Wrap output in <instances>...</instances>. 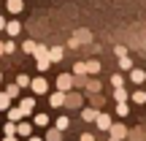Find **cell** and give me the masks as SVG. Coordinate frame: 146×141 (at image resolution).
<instances>
[{
    "label": "cell",
    "mask_w": 146,
    "mask_h": 141,
    "mask_svg": "<svg viewBox=\"0 0 146 141\" xmlns=\"http://www.w3.org/2000/svg\"><path fill=\"white\" fill-rule=\"evenodd\" d=\"M92 41V33L89 30H76V35L68 41V46H81V43H89Z\"/></svg>",
    "instance_id": "1"
},
{
    "label": "cell",
    "mask_w": 146,
    "mask_h": 141,
    "mask_svg": "<svg viewBox=\"0 0 146 141\" xmlns=\"http://www.w3.org/2000/svg\"><path fill=\"white\" fill-rule=\"evenodd\" d=\"M70 87H73V76H70V73H60L57 90H60V92H70Z\"/></svg>",
    "instance_id": "2"
},
{
    "label": "cell",
    "mask_w": 146,
    "mask_h": 141,
    "mask_svg": "<svg viewBox=\"0 0 146 141\" xmlns=\"http://www.w3.org/2000/svg\"><path fill=\"white\" fill-rule=\"evenodd\" d=\"M30 87H33V92H35V95H43V92H49V82H46L43 76L33 79V84H30Z\"/></svg>",
    "instance_id": "3"
},
{
    "label": "cell",
    "mask_w": 146,
    "mask_h": 141,
    "mask_svg": "<svg viewBox=\"0 0 146 141\" xmlns=\"http://www.w3.org/2000/svg\"><path fill=\"white\" fill-rule=\"evenodd\" d=\"M19 109H22V114H25V117H30L33 111H35V98H22L19 100Z\"/></svg>",
    "instance_id": "4"
},
{
    "label": "cell",
    "mask_w": 146,
    "mask_h": 141,
    "mask_svg": "<svg viewBox=\"0 0 146 141\" xmlns=\"http://www.w3.org/2000/svg\"><path fill=\"white\" fill-rule=\"evenodd\" d=\"M65 100H68V95H65V92H60V90H57V92H52V95H49V103H52L54 109L65 106Z\"/></svg>",
    "instance_id": "5"
},
{
    "label": "cell",
    "mask_w": 146,
    "mask_h": 141,
    "mask_svg": "<svg viewBox=\"0 0 146 141\" xmlns=\"http://www.w3.org/2000/svg\"><path fill=\"white\" fill-rule=\"evenodd\" d=\"M16 136L33 138V125H30V122H19V125H16Z\"/></svg>",
    "instance_id": "6"
},
{
    "label": "cell",
    "mask_w": 146,
    "mask_h": 141,
    "mask_svg": "<svg viewBox=\"0 0 146 141\" xmlns=\"http://www.w3.org/2000/svg\"><path fill=\"white\" fill-rule=\"evenodd\" d=\"M62 57H65V49L62 46H52V49H49V63H60Z\"/></svg>",
    "instance_id": "7"
},
{
    "label": "cell",
    "mask_w": 146,
    "mask_h": 141,
    "mask_svg": "<svg viewBox=\"0 0 146 141\" xmlns=\"http://www.w3.org/2000/svg\"><path fill=\"white\" fill-rule=\"evenodd\" d=\"M127 76H130V82H133V84H143V82H146V73H143L141 68H133Z\"/></svg>",
    "instance_id": "8"
},
{
    "label": "cell",
    "mask_w": 146,
    "mask_h": 141,
    "mask_svg": "<svg viewBox=\"0 0 146 141\" xmlns=\"http://www.w3.org/2000/svg\"><path fill=\"white\" fill-rule=\"evenodd\" d=\"M98 109H81V120L84 122H98Z\"/></svg>",
    "instance_id": "9"
},
{
    "label": "cell",
    "mask_w": 146,
    "mask_h": 141,
    "mask_svg": "<svg viewBox=\"0 0 146 141\" xmlns=\"http://www.w3.org/2000/svg\"><path fill=\"white\" fill-rule=\"evenodd\" d=\"M125 128H122V125H111V141H122V138H125Z\"/></svg>",
    "instance_id": "10"
},
{
    "label": "cell",
    "mask_w": 146,
    "mask_h": 141,
    "mask_svg": "<svg viewBox=\"0 0 146 141\" xmlns=\"http://www.w3.org/2000/svg\"><path fill=\"white\" fill-rule=\"evenodd\" d=\"M5 33H8L11 38H16L22 33V25H19V22H8V25H5Z\"/></svg>",
    "instance_id": "11"
},
{
    "label": "cell",
    "mask_w": 146,
    "mask_h": 141,
    "mask_svg": "<svg viewBox=\"0 0 146 141\" xmlns=\"http://www.w3.org/2000/svg\"><path fill=\"white\" fill-rule=\"evenodd\" d=\"M98 128L100 130H111V117L108 114H98Z\"/></svg>",
    "instance_id": "12"
},
{
    "label": "cell",
    "mask_w": 146,
    "mask_h": 141,
    "mask_svg": "<svg viewBox=\"0 0 146 141\" xmlns=\"http://www.w3.org/2000/svg\"><path fill=\"white\" fill-rule=\"evenodd\" d=\"M5 8H8L11 14H19V11L25 8V3H22V0H8V3H5Z\"/></svg>",
    "instance_id": "13"
},
{
    "label": "cell",
    "mask_w": 146,
    "mask_h": 141,
    "mask_svg": "<svg viewBox=\"0 0 146 141\" xmlns=\"http://www.w3.org/2000/svg\"><path fill=\"white\" fill-rule=\"evenodd\" d=\"M22 117H25V114H22V109H19V106H16V109H8V122H14V125H16Z\"/></svg>",
    "instance_id": "14"
},
{
    "label": "cell",
    "mask_w": 146,
    "mask_h": 141,
    "mask_svg": "<svg viewBox=\"0 0 146 141\" xmlns=\"http://www.w3.org/2000/svg\"><path fill=\"white\" fill-rule=\"evenodd\" d=\"M68 128H70V120H68V117H60V120H57V125H54V130H60V133H62V130H68Z\"/></svg>",
    "instance_id": "15"
},
{
    "label": "cell",
    "mask_w": 146,
    "mask_h": 141,
    "mask_svg": "<svg viewBox=\"0 0 146 141\" xmlns=\"http://www.w3.org/2000/svg\"><path fill=\"white\" fill-rule=\"evenodd\" d=\"M8 109H11V98L5 95V90H3V92H0V111H8Z\"/></svg>",
    "instance_id": "16"
},
{
    "label": "cell",
    "mask_w": 146,
    "mask_h": 141,
    "mask_svg": "<svg viewBox=\"0 0 146 141\" xmlns=\"http://www.w3.org/2000/svg\"><path fill=\"white\" fill-rule=\"evenodd\" d=\"M35 60H49V49L38 43V46H35Z\"/></svg>",
    "instance_id": "17"
},
{
    "label": "cell",
    "mask_w": 146,
    "mask_h": 141,
    "mask_svg": "<svg viewBox=\"0 0 146 141\" xmlns=\"http://www.w3.org/2000/svg\"><path fill=\"white\" fill-rule=\"evenodd\" d=\"M133 103L146 106V92H143V90H135V92H133Z\"/></svg>",
    "instance_id": "18"
},
{
    "label": "cell",
    "mask_w": 146,
    "mask_h": 141,
    "mask_svg": "<svg viewBox=\"0 0 146 141\" xmlns=\"http://www.w3.org/2000/svg\"><path fill=\"white\" fill-rule=\"evenodd\" d=\"M68 106H81V95L78 92H68V100H65Z\"/></svg>",
    "instance_id": "19"
},
{
    "label": "cell",
    "mask_w": 146,
    "mask_h": 141,
    "mask_svg": "<svg viewBox=\"0 0 146 141\" xmlns=\"http://www.w3.org/2000/svg\"><path fill=\"white\" fill-rule=\"evenodd\" d=\"M33 122H35L38 128H46V125H49V117H46V114H35V117H33Z\"/></svg>",
    "instance_id": "20"
},
{
    "label": "cell",
    "mask_w": 146,
    "mask_h": 141,
    "mask_svg": "<svg viewBox=\"0 0 146 141\" xmlns=\"http://www.w3.org/2000/svg\"><path fill=\"white\" fill-rule=\"evenodd\" d=\"M30 84H33L30 76H25V73H22V76H16V87H30Z\"/></svg>",
    "instance_id": "21"
},
{
    "label": "cell",
    "mask_w": 146,
    "mask_h": 141,
    "mask_svg": "<svg viewBox=\"0 0 146 141\" xmlns=\"http://www.w3.org/2000/svg\"><path fill=\"white\" fill-rule=\"evenodd\" d=\"M35 46H38L35 41H25V43H22V49H25V54H35Z\"/></svg>",
    "instance_id": "22"
},
{
    "label": "cell",
    "mask_w": 146,
    "mask_h": 141,
    "mask_svg": "<svg viewBox=\"0 0 146 141\" xmlns=\"http://www.w3.org/2000/svg\"><path fill=\"white\" fill-rule=\"evenodd\" d=\"M119 68H122V71H133V60H130V57H122V60H119Z\"/></svg>",
    "instance_id": "23"
},
{
    "label": "cell",
    "mask_w": 146,
    "mask_h": 141,
    "mask_svg": "<svg viewBox=\"0 0 146 141\" xmlns=\"http://www.w3.org/2000/svg\"><path fill=\"white\" fill-rule=\"evenodd\" d=\"M73 73H76V76H84V73H87V63H76L73 65Z\"/></svg>",
    "instance_id": "24"
},
{
    "label": "cell",
    "mask_w": 146,
    "mask_h": 141,
    "mask_svg": "<svg viewBox=\"0 0 146 141\" xmlns=\"http://www.w3.org/2000/svg\"><path fill=\"white\" fill-rule=\"evenodd\" d=\"M100 71V63H98V60H89V63H87V73H98Z\"/></svg>",
    "instance_id": "25"
},
{
    "label": "cell",
    "mask_w": 146,
    "mask_h": 141,
    "mask_svg": "<svg viewBox=\"0 0 146 141\" xmlns=\"http://www.w3.org/2000/svg\"><path fill=\"white\" fill-rule=\"evenodd\" d=\"M5 95H8V98H16V95H19V87H16V84H8V87H5Z\"/></svg>",
    "instance_id": "26"
},
{
    "label": "cell",
    "mask_w": 146,
    "mask_h": 141,
    "mask_svg": "<svg viewBox=\"0 0 146 141\" xmlns=\"http://www.w3.org/2000/svg\"><path fill=\"white\" fill-rule=\"evenodd\" d=\"M114 98L119 100V103H125V100H127V92H125V90L119 87V90H114Z\"/></svg>",
    "instance_id": "27"
},
{
    "label": "cell",
    "mask_w": 146,
    "mask_h": 141,
    "mask_svg": "<svg viewBox=\"0 0 146 141\" xmlns=\"http://www.w3.org/2000/svg\"><path fill=\"white\" fill-rule=\"evenodd\" d=\"M11 136H16V125H14V122L5 125V138H11Z\"/></svg>",
    "instance_id": "28"
},
{
    "label": "cell",
    "mask_w": 146,
    "mask_h": 141,
    "mask_svg": "<svg viewBox=\"0 0 146 141\" xmlns=\"http://www.w3.org/2000/svg\"><path fill=\"white\" fill-rule=\"evenodd\" d=\"M114 54L122 60V57H127V49H125V46H114Z\"/></svg>",
    "instance_id": "29"
},
{
    "label": "cell",
    "mask_w": 146,
    "mask_h": 141,
    "mask_svg": "<svg viewBox=\"0 0 146 141\" xmlns=\"http://www.w3.org/2000/svg\"><path fill=\"white\" fill-rule=\"evenodd\" d=\"M87 90H92V92H98V90H100V82H98V79H92V82H87Z\"/></svg>",
    "instance_id": "30"
},
{
    "label": "cell",
    "mask_w": 146,
    "mask_h": 141,
    "mask_svg": "<svg viewBox=\"0 0 146 141\" xmlns=\"http://www.w3.org/2000/svg\"><path fill=\"white\" fill-rule=\"evenodd\" d=\"M46 141H60V130H49L46 133Z\"/></svg>",
    "instance_id": "31"
},
{
    "label": "cell",
    "mask_w": 146,
    "mask_h": 141,
    "mask_svg": "<svg viewBox=\"0 0 146 141\" xmlns=\"http://www.w3.org/2000/svg\"><path fill=\"white\" fill-rule=\"evenodd\" d=\"M49 65H52V63H49V60H38V71H41V73H43V71H46V68H49Z\"/></svg>",
    "instance_id": "32"
},
{
    "label": "cell",
    "mask_w": 146,
    "mask_h": 141,
    "mask_svg": "<svg viewBox=\"0 0 146 141\" xmlns=\"http://www.w3.org/2000/svg\"><path fill=\"white\" fill-rule=\"evenodd\" d=\"M116 114L125 117V114H127V103H119V106H116Z\"/></svg>",
    "instance_id": "33"
},
{
    "label": "cell",
    "mask_w": 146,
    "mask_h": 141,
    "mask_svg": "<svg viewBox=\"0 0 146 141\" xmlns=\"http://www.w3.org/2000/svg\"><path fill=\"white\" fill-rule=\"evenodd\" d=\"M111 84H114V87L119 90V87H122V76H111Z\"/></svg>",
    "instance_id": "34"
},
{
    "label": "cell",
    "mask_w": 146,
    "mask_h": 141,
    "mask_svg": "<svg viewBox=\"0 0 146 141\" xmlns=\"http://www.w3.org/2000/svg\"><path fill=\"white\" fill-rule=\"evenodd\" d=\"M78 141H95V136H92V133H81V138H78Z\"/></svg>",
    "instance_id": "35"
},
{
    "label": "cell",
    "mask_w": 146,
    "mask_h": 141,
    "mask_svg": "<svg viewBox=\"0 0 146 141\" xmlns=\"http://www.w3.org/2000/svg\"><path fill=\"white\" fill-rule=\"evenodd\" d=\"M5 25H8V22H5L3 16H0V30H5Z\"/></svg>",
    "instance_id": "36"
},
{
    "label": "cell",
    "mask_w": 146,
    "mask_h": 141,
    "mask_svg": "<svg viewBox=\"0 0 146 141\" xmlns=\"http://www.w3.org/2000/svg\"><path fill=\"white\" fill-rule=\"evenodd\" d=\"M3 141H16V136H11V138H3Z\"/></svg>",
    "instance_id": "37"
},
{
    "label": "cell",
    "mask_w": 146,
    "mask_h": 141,
    "mask_svg": "<svg viewBox=\"0 0 146 141\" xmlns=\"http://www.w3.org/2000/svg\"><path fill=\"white\" fill-rule=\"evenodd\" d=\"M3 52H5V49H3V43H0V57H3Z\"/></svg>",
    "instance_id": "38"
},
{
    "label": "cell",
    "mask_w": 146,
    "mask_h": 141,
    "mask_svg": "<svg viewBox=\"0 0 146 141\" xmlns=\"http://www.w3.org/2000/svg\"><path fill=\"white\" fill-rule=\"evenodd\" d=\"M30 141H43V138H30Z\"/></svg>",
    "instance_id": "39"
},
{
    "label": "cell",
    "mask_w": 146,
    "mask_h": 141,
    "mask_svg": "<svg viewBox=\"0 0 146 141\" xmlns=\"http://www.w3.org/2000/svg\"><path fill=\"white\" fill-rule=\"evenodd\" d=\"M0 82H3V73H0Z\"/></svg>",
    "instance_id": "40"
}]
</instances>
